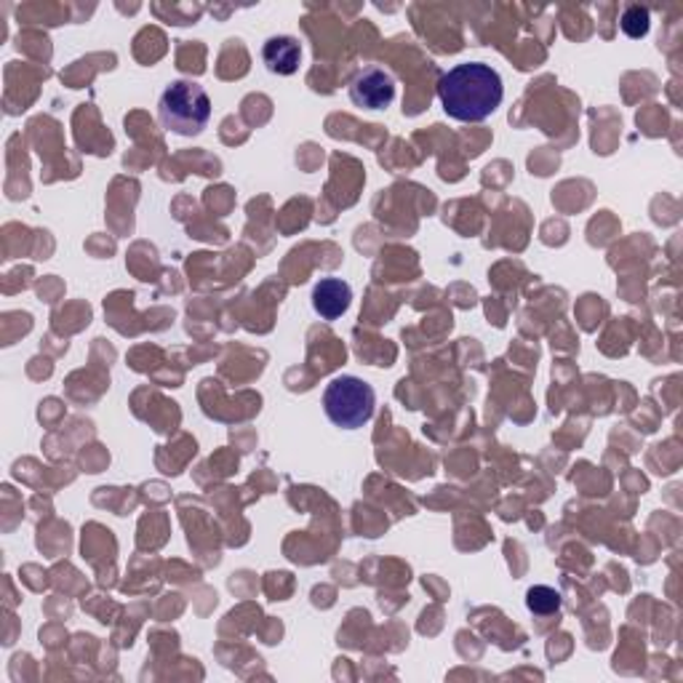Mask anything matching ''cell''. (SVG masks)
<instances>
[{
  "label": "cell",
  "mask_w": 683,
  "mask_h": 683,
  "mask_svg": "<svg viewBox=\"0 0 683 683\" xmlns=\"http://www.w3.org/2000/svg\"><path fill=\"white\" fill-rule=\"evenodd\" d=\"M526 606H529L534 614H552L561 608V593L552 587L537 585L526 593Z\"/></svg>",
  "instance_id": "cell-7"
},
{
  "label": "cell",
  "mask_w": 683,
  "mask_h": 683,
  "mask_svg": "<svg viewBox=\"0 0 683 683\" xmlns=\"http://www.w3.org/2000/svg\"><path fill=\"white\" fill-rule=\"evenodd\" d=\"M505 86L500 72L483 61H464L438 80V99L446 115L462 123H481L502 104Z\"/></svg>",
  "instance_id": "cell-1"
},
{
  "label": "cell",
  "mask_w": 683,
  "mask_h": 683,
  "mask_svg": "<svg viewBox=\"0 0 683 683\" xmlns=\"http://www.w3.org/2000/svg\"><path fill=\"white\" fill-rule=\"evenodd\" d=\"M158 117L166 132L195 136L209 126L211 99L195 80H173L158 99Z\"/></svg>",
  "instance_id": "cell-2"
},
{
  "label": "cell",
  "mask_w": 683,
  "mask_h": 683,
  "mask_svg": "<svg viewBox=\"0 0 683 683\" xmlns=\"http://www.w3.org/2000/svg\"><path fill=\"white\" fill-rule=\"evenodd\" d=\"M262 59H265V67L272 72V76H294V72L300 70V61H302L300 41L289 38V35L270 38L262 46Z\"/></svg>",
  "instance_id": "cell-6"
},
{
  "label": "cell",
  "mask_w": 683,
  "mask_h": 683,
  "mask_svg": "<svg viewBox=\"0 0 683 683\" xmlns=\"http://www.w3.org/2000/svg\"><path fill=\"white\" fill-rule=\"evenodd\" d=\"M377 395L369 382L358 377H334L323 390V412L342 430H358L374 417Z\"/></svg>",
  "instance_id": "cell-3"
},
{
  "label": "cell",
  "mask_w": 683,
  "mask_h": 683,
  "mask_svg": "<svg viewBox=\"0 0 683 683\" xmlns=\"http://www.w3.org/2000/svg\"><path fill=\"white\" fill-rule=\"evenodd\" d=\"M352 289L342 278H321L313 289V310L323 321H337L350 310Z\"/></svg>",
  "instance_id": "cell-5"
},
{
  "label": "cell",
  "mask_w": 683,
  "mask_h": 683,
  "mask_svg": "<svg viewBox=\"0 0 683 683\" xmlns=\"http://www.w3.org/2000/svg\"><path fill=\"white\" fill-rule=\"evenodd\" d=\"M350 99L356 108L363 110H384L395 99V80L382 67H363L356 78L350 80Z\"/></svg>",
  "instance_id": "cell-4"
},
{
  "label": "cell",
  "mask_w": 683,
  "mask_h": 683,
  "mask_svg": "<svg viewBox=\"0 0 683 683\" xmlns=\"http://www.w3.org/2000/svg\"><path fill=\"white\" fill-rule=\"evenodd\" d=\"M619 24H623L625 35H630V38H643L649 33V11L641 9V5H630Z\"/></svg>",
  "instance_id": "cell-8"
}]
</instances>
